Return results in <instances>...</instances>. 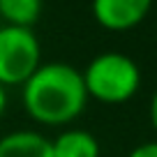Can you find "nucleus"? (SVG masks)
<instances>
[{"label":"nucleus","instance_id":"obj_7","mask_svg":"<svg viewBox=\"0 0 157 157\" xmlns=\"http://www.w3.org/2000/svg\"><path fill=\"white\" fill-rule=\"evenodd\" d=\"M44 0H0V23L33 28L42 16Z\"/></svg>","mask_w":157,"mask_h":157},{"label":"nucleus","instance_id":"obj_10","mask_svg":"<svg viewBox=\"0 0 157 157\" xmlns=\"http://www.w3.org/2000/svg\"><path fill=\"white\" fill-rule=\"evenodd\" d=\"M7 104H10V97H7V88L2 83H0V118L5 116L7 111Z\"/></svg>","mask_w":157,"mask_h":157},{"label":"nucleus","instance_id":"obj_4","mask_svg":"<svg viewBox=\"0 0 157 157\" xmlns=\"http://www.w3.org/2000/svg\"><path fill=\"white\" fill-rule=\"evenodd\" d=\"M155 0H93V16L104 30L127 33L146 21Z\"/></svg>","mask_w":157,"mask_h":157},{"label":"nucleus","instance_id":"obj_5","mask_svg":"<svg viewBox=\"0 0 157 157\" xmlns=\"http://www.w3.org/2000/svg\"><path fill=\"white\" fill-rule=\"evenodd\" d=\"M0 157H53V146L37 129H16L0 136Z\"/></svg>","mask_w":157,"mask_h":157},{"label":"nucleus","instance_id":"obj_1","mask_svg":"<svg viewBox=\"0 0 157 157\" xmlns=\"http://www.w3.org/2000/svg\"><path fill=\"white\" fill-rule=\"evenodd\" d=\"M21 102L33 123L42 127H67L86 111L90 97L83 74L69 63H42L21 86Z\"/></svg>","mask_w":157,"mask_h":157},{"label":"nucleus","instance_id":"obj_2","mask_svg":"<svg viewBox=\"0 0 157 157\" xmlns=\"http://www.w3.org/2000/svg\"><path fill=\"white\" fill-rule=\"evenodd\" d=\"M81 74L88 97L99 104H125L141 90V67L134 58L120 51L97 53Z\"/></svg>","mask_w":157,"mask_h":157},{"label":"nucleus","instance_id":"obj_11","mask_svg":"<svg viewBox=\"0 0 157 157\" xmlns=\"http://www.w3.org/2000/svg\"><path fill=\"white\" fill-rule=\"evenodd\" d=\"M0 136H2V134H0Z\"/></svg>","mask_w":157,"mask_h":157},{"label":"nucleus","instance_id":"obj_8","mask_svg":"<svg viewBox=\"0 0 157 157\" xmlns=\"http://www.w3.org/2000/svg\"><path fill=\"white\" fill-rule=\"evenodd\" d=\"M127 157H157V139L152 141H143L139 146H134L127 152Z\"/></svg>","mask_w":157,"mask_h":157},{"label":"nucleus","instance_id":"obj_3","mask_svg":"<svg viewBox=\"0 0 157 157\" xmlns=\"http://www.w3.org/2000/svg\"><path fill=\"white\" fill-rule=\"evenodd\" d=\"M42 65V44L33 28L0 23V83L23 86Z\"/></svg>","mask_w":157,"mask_h":157},{"label":"nucleus","instance_id":"obj_9","mask_svg":"<svg viewBox=\"0 0 157 157\" xmlns=\"http://www.w3.org/2000/svg\"><path fill=\"white\" fill-rule=\"evenodd\" d=\"M148 120H150L152 129H155V134H157V90L152 93L150 104H148Z\"/></svg>","mask_w":157,"mask_h":157},{"label":"nucleus","instance_id":"obj_6","mask_svg":"<svg viewBox=\"0 0 157 157\" xmlns=\"http://www.w3.org/2000/svg\"><path fill=\"white\" fill-rule=\"evenodd\" d=\"M53 157H99L102 146L97 136L88 129L78 127H65L56 139H51Z\"/></svg>","mask_w":157,"mask_h":157}]
</instances>
